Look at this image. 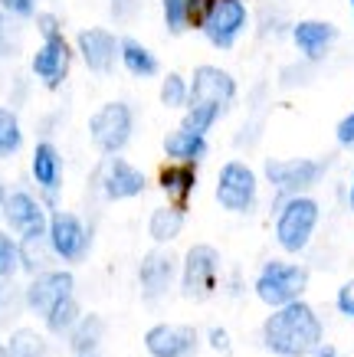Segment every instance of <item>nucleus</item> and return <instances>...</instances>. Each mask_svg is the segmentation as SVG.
I'll return each mask as SVG.
<instances>
[{
	"label": "nucleus",
	"instance_id": "nucleus-7",
	"mask_svg": "<svg viewBox=\"0 0 354 357\" xmlns=\"http://www.w3.org/2000/svg\"><path fill=\"white\" fill-rule=\"evenodd\" d=\"M325 164L311 161V158H292V161H266V181L282 197H299L302 190H309L322 181Z\"/></svg>",
	"mask_w": 354,
	"mask_h": 357
},
{
	"label": "nucleus",
	"instance_id": "nucleus-35",
	"mask_svg": "<svg viewBox=\"0 0 354 357\" xmlns=\"http://www.w3.org/2000/svg\"><path fill=\"white\" fill-rule=\"evenodd\" d=\"M334 135H338V144H341V148H351V144H354V112H351V115H344V119L338 121Z\"/></svg>",
	"mask_w": 354,
	"mask_h": 357
},
{
	"label": "nucleus",
	"instance_id": "nucleus-11",
	"mask_svg": "<svg viewBox=\"0 0 354 357\" xmlns=\"http://www.w3.org/2000/svg\"><path fill=\"white\" fill-rule=\"evenodd\" d=\"M73 292H75L73 272L50 269V272H40V275L30 282V289H27V305H30V312L46 318L56 305L63 302V298H69Z\"/></svg>",
	"mask_w": 354,
	"mask_h": 357
},
{
	"label": "nucleus",
	"instance_id": "nucleus-45",
	"mask_svg": "<svg viewBox=\"0 0 354 357\" xmlns=\"http://www.w3.org/2000/svg\"><path fill=\"white\" fill-rule=\"evenodd\" d=\"M236 3H243V0H236Z\"/></svg>",
	"mask_w": 354,
	"mask_h": 357
},
{
	"label": "nucleus",
	"instance_id": "nucleus-23",
	"mask_svg": "<svg viewBox=\"0 0 354 357\" xmlns=\"http://www.w3.org/2000/svg\"><path fill=\"white\" fill-rule=\"evenodd\" d=\"M102 318L98 314H82L79 318V325L73 328V335H69V347H73L75 357H89L98 351V341H102Z\"/></svg>",
	"mask_w": 354,
	"mask_h": 357
},
{
	"label": "nucleus",
	"instance_id": "nucleus-16",
	"mask_svg": "<svg viewBox=\"0 0 354 357\" xmlns=\"http://www.w3.org/2000/svg\"><path fill=\"white\" fill-rule=\"evenodd\" d=\"M69 66H73V50L63 36L56 40H43L40 53L33 56V73L43 79L46 89H59L69 76Z\"/></svg>",
	"mask_w": 354,
	"mask_h": 357
},
{
	"label": "nucleus",
	"instance_id": "nucleus-41",
	"mask_svg": "<svg viewBox=\"0 0 354 357\" xmlns=\"http://www.w3.org/2000/svg\"><path fill=\"white\" fill-rule=\"evenodd\" d=\"M3 302H7V285H3V279H0V308H3Z\"/></svg>",
	"mask_w": 354,
	"mask_h": 357
},
{
	"label": "nucleus",
	"instance_id": "nucleus-42",
	"mask_svg": "<svg viewBox=\"0 0 354 357\" xmlns=\"http://www.w3.org/2000/svg\"><path fill=\"white\" fill-rule=\"evenodd\" d=\"M348 204H351V213H354V177H351V190H348Z\"/></svg>",
	"mask_w": 354,
	"mask_h": 357
},
{
	"label": "nucleus",
	"instance_id": "nucleus-33",
	"mask_svg": "<svg viewBox=\"0 0 354 357\" xmlns=\"http://www.w3.org/2000/svg\"><path fill=\"white\" fill-rule=\"evenodd\" d=\"M207 344L214 347L216 354H230V351H233V341H230V331H226V328H220V325L207 328Z\"/></svg>",
	"mask_w": 354,
	"mask_h": 357
},
{
	"label": "nucleus",
	"instance_id": "nucleus-46",
	"mask_svg": "<svg viewBox=\"0 0 354 357\" xmlns=\"http://www.w3.org/2000/svg\"><path fill=\"white\" fill-rule=\"evenodd\" d=\"M89 357H96V354H89Z\"/></svg>",
	"mask_w": 354,
	"mask_h": 357
},
{
	"label": "nucleus",
	"instance_id": "nucleus-13",
	"mask_svg": "<svg viewBox=\"0 0 354 357\" xmlns=\"http://www.w3.org/2000/svg\"><path fill=\"white\" fill-rule=\"evenodd\" d=\"M236 98V79L220 69V66H197V73L191 79V105L193 102H207L216 109L233 105Z\"/></svg>",
	"mask_w": 354,
	"mask_h": 357
},
{
	"label": "nucleus",
	"instance_id": "nucleus-34",
	"mask_svg": "<svg viewBox=\"0 0 354 357\" xmlns=\"http://www.w3.org/2000/svg\"><path fill=\"white\" fill-rule=\"evenodd\" d=\"M334 305H338V312H341L344 318H354V279L344 282L341 289H338V298H334Z\"/></svg>",
	"mask_w": 354,
	"mask_h": 357
},
{
	"label": "nucleus",
	"instance_id": "nucleus-25",
	"mask_svg": "<svg viewBox=\"0 0 354 357\" xmlns=\"http://www.w3.org/2000/svg\"><path fill=\"white\" fill-rule=\"evenodd\" d=\"M79 318H82L79 302H75V295H69V298H63L53 312L46 314L43 321H46V328H50L53 335H73V328L79 325Z\"/></svg>",
	"mask_w": 354,
	"mask_h": 357
},
{
	"label": "nucleus",
	"instance_id": "nucleus-44",
	"mask_svg": "<svg viewBox=\"0 0 354 357\" xmlns=\"http://www.w3.org/2000/svg\"><path fill=\"white\" fill-rule=\"evenodd\" d=\"M351 13H354V0H351Z\"/></svg>",
	"mask_w": 354,
	"mask_h": 357
},
{
	"label": "nucleus",
	"instance_id": "nucleus-8",
	"mask_svg": "<svg viewBox=\"0 0 354 357\" xmlns=\"http://www.w3.org/2000/svg\"><path fill=\"white\" fill-rule=\"evenodd\" d=\"M89 243H92V233L75 213L56 210L50 217V249H53V256H59L63 262H79L86 259Z\"/></svg>",
	"mask_w": 354,
	"mask_h": 357
},
{
	"label": "nucleus",
	"instance_id": "nucleus-31",
	"mask_svg": "<svg viewBox=\"0 0 354 357\" xmlns=\"http://www.w3.org/2000/svg\"><path fill=\"white\" fill-rule=\"evenodd\" d=\"M164 7V23L171 33H184L187 26V0H161Z\"/></svg>",
	"mask_w": 354,
	"mask_h": 357
},
{
	"label": "nucleus",
	"instance_id": "nucleus-2",
	"mask_svg": "<svg viewBox=\"0 0 354 357\" xmlns=\"http://www.w3.org/2000/svg\"><path fill=\"white\" fill-rule=\"evenodd\" d=\"M318 217H322V210L311 197H286L279 204V213H276V243L286 252H302L315 236Z\"/></svg>",
	"mask_w": 354,
	"mask_h": 357
},
{
	"label": "nucleus",
	"instance_id": "nucleus-15",
	"mask_svg": "<svg viewBox=\"0 0 354 357\" xmlns=\"http://www.w3.org/2000/svg\"><path fill=\"white\" fill-rule=\"evenodd\" d=\"M243 26H246V7L236 0H220L214 13L207 17L204 33L216 50H230L236 43V36L243 33Z\"/></svg>",
	"mask_w": 354,
	"mask_h": 357
},
{
	"label": "nucleus",
	"instance_id": "nucleus-10",
	"mask_svg": "<svg viewBox=\"0 0 354 357\" xmlns=\"http://www.w3.org/2000/svg\"><path fill=\"white\" fill-rule=\"evenodd\" d=\"M200 335L191 325H154L145 331V351L151 357H193Z\"/></svg>",
	"mask_w": 354,
	"mask_h": 357
},
{
	"label": "nucleus",
	"instance_id": "nucleus-40",
	"mask_svg": "<svg viewBox=\"0 0 354 357\" xmlns=\"http://www.w3.org/2000/svg\"><path fill=\"white\" fill-rule=\"evenodd\" d=\"M311 357H338V351H334L332 344H318L315 351H311Z\"/></svg>",
	"mask_w": 354,
	"mask_h": 357
},
{
	"label": "nucleus",
	"instance_id": "nucleus-37",
	"mask_svg": "<svg viewBox=\"0 0 354 357\" xmlns=\"http://www.w3.org/2000/svg\"><path fill=\"white\" fill-rule=\"evenodd\" d=\"M0 3L13 17H33V10H36V0H0Z\"/></svg>",
	"mask_w": 354,
	"mask_h": 357
},
{
	"label": "nucleus",
	"instance_id": "nucleus-27",
	"mask_svg": "<svg viewBox=\"0 0 354 357\" xmlns=\"http://www.w3.org/2000/svg\"><path fill=\"white\" fill-rule=\"evenodd\" d=\"M23 144V131L20 121L10 109H0V158H10V154L20 151Z\"/></svg>",
	"mask_w": 354,
	"mask_h": 357
},
{
	"label": "nucleus",
	"instance_id": "nucleus-38",
	"mask_svg": "<svg viewBox=\"0 0 354 357\" xmlns=\"http://www.w3.org/2000/svg\"><path fill=\"white\" fill-rule=\"evenodd\" d=\"M36 26L43 33V40H56V36H59V20H56L53 13H43V17L36 20Z\"/></svg>",
	"mask_w": 354,
	"mask_h": 357
},
{
	"label": "nucleus",
	"instance_id": "nucleus-26",
	"mask_svg": "<svg viewBox=\"0 0 354 357\" xmlns=\"http://www.w3.org/2000/svg\"><path fill=\"white\" fill-rule=\"evenodd\" d=\"M7 354L10 357H46V341H43V335L33 331V328H17L10 335Z\"/></svg>",
	"mask_w": 354,
	"mask_h": 357
},
{
	"label": "nucleus",
	"instance_id": "nucleus-5",
	"mask_svg": "<svg viewBox=\"0 0 354 357\" xmlns=\"http://www.w3.org/2000/svg\"><path fill=\"white\" fill-rule=\"evenodd\" d=\"M131 128H135V115L125 102H108L89 119V135H92V144L105 154H118L131 138Z\"/></svg>",
	"mask_w": 354,
	"mask_h": 357
},
{
	"label": "nucleus",
	"instance_id": "nucleus-28",
	"mask_svg": "<svg viewBox=\"0 0 354 357\" xmlns=\"http://www.w3.org/2000/svg\"><path fill=\"white\" fill-rule=\"evenodd\" d=\"M161 102L168 109H184L191 105V82L181 73H168L161 82Z\"/></svg>",
	"mask_w": 354,
	"mask_h": 357
},
{
	"label": "nucleus",
	"instance_id": "nucleus-39",
	"mask_svg": "<svg viewBox=\"0 0 354 357\" xmlns=\"http://www.w3.org/2000/svg\"><path fill=\"white\" fill-rule=\"evenodd\" d=\"M10 50H13V33H10V26H7V20L0 17V59L10 56Z\"/></svg>",
	"mask_w": 354,
	"mask_h": 357
},
{
	"label": "nucleus",
	"instance_id": "nucleus-3",
	"mask_svg": "<svg viewBox=\"0 0 354 357\" xmlns=\"http://www.w3.org/2000/svg\"><path fill=\"white\" fill-rule=\"evenodd\" d=\"M256 298L263 305L282 308V305L302 302V292L309 289V269L295 266V262H282L272 259L263 266V272L256 275Z\"/></svg>",
	"mask_w": 354,
	"mask_h": 357
},
{
	"label": "nucleus",
	"instance_id": "nucleus-30",
	"mask_svg": "<svg viewBox=\"0 0 354 357\" xmlns=\"http://www.w3.org/2000/svg\"><path fill=\"white\" fill-rule=\"evenodd\" d=\"M17 269H20V243L0 229V279L13 275Z\"/></svg>",
	"mask_w": 354,
	"mask_h": 357
},
{
	"label": "nucleus",
	"instance_id": "nucleus-20",
	"mask_svg": "<svg viewBox=\"0 0 354 357\" xmlns=\"http://www.w3.org/2000/svg\"><path fill=\"white\" fill-rule=\"evenodd\" d=\"M158 187L164 190V197L171 200V206H187L193 187H197V164H164L158 171Z\"/></svg>",
	"mask_w": 354,
	"mask_h": 357
},
{
	"label": "nucleus",
	"instance_id": "nucleus-21",
	"mask_svg": "<svg viewBox=\"0 0 354 357\" xmlns=\"http://www.w3.org/2000/svg\"><path fill=\"white\" fill-rule=\"evenodd\" d=\"M164 154L174 164H197L207 154V135H197V131H187V128L171 131L164 138Z\"/></svg>",
	"mask_w": 354,
	"mask_h": 357
},
{
	"label": "nucleus",
	"instance_id": "nucleus-4",
	"mask_svg": "<svg viewBox=\"0 0 354 357\" xmlns=\"http://www.w3.org/2000/svg\"><path fill=\"white\" fill-rule=\"evenodd\" d=\"M216 275H220V252L214 246L197 243V246L187 249L184 266H181V292L191 302H204V298L214 295Z\"/></svg>",
	"mask_w": 354,
	"mask_h": 357
},
{
	"label": "nucleus",
	"instance_id": "nucleus-9",
	"mask_svg": "<svg viewBox=\"0 0 354 357\" xmlns=\"http://www.w3.org/2000/svg\"><path fill=\"white\" fill-rule=\"evenodd\" d=\"M3 220H7V227L20 236V243H30V239H43L46 236V213L43 206L36 204L27 190H10L7 200H3Z\"/></svg>",
	"mask_w": 354,
	"mask_h": 357
},
{
	"label": "nucleus",
	"instance_id": "nucleus-14",
	"mask_svg": "<svg viewBox=\"0 0 354 357\" xmlns=\"http://www.w3.org/2000/svg\"><path fill=\"white\" fill-rule=\"evenodd\" d=\"M174 275H177V262H174L171 252L164 249H151L148 256L141 259L138 266V282H141V292L148 302H158L164 295L171 292Z\"/></svg>",
	"mask_w": 354,
	"mask_h": 357
},
{
	"label": "nucleus",
	"instance_id": "nucleus-1",
	"mask_svg": "<svg viewBox=\"0 0 354 357\" xmlns=\"http://www.w3.org/2000/svg\"><path fill=\"white\" fill-rule=\"evenodd\" d=\"M322 318L309 302H292L263 321V344L276 357H311L322 344Z\"/></svg>",
	"mask_w": 354,
	"mask_h": 357
},
{
	"label": "nucleus",
	"instance_id": "nucleus-29",
	"mask_svg": "<svg viewBox=\"0 0 354 357\" xmlns=\"http://www.w3.org/2000/svg\"><path fill=\"white\" fill-rule=\"evenodd\" d=\"M220 112L216 105H207V102H193L191 109H187V115H184V125L181 128L187 131H197V135H207V131L214 128V121L220 119Z\"/></svg>",
	"mask_w": 354,
	"mask_h": 357
},
{
	"label": "nucleus",
	"instance_id": "nucleus-6",
	"mask_svg": "<svg viewBox=\"0 0 354 357\" xmlns=\"http://www.w3.org/2000/svg\"><path fill=\"white\" fill-rule=\"evenodd\" d=\"M216 204L230 213H249L256 206V174L243 161H226L216 177Z\"/></svg>",
	"mask_w": 354,
	"mask_h": 357
},
{
	"label": "nucleus",
	"instance_id": "nucleus-24",
	"mask_svg": "<svg viewBox=\"0 0 354 357\" xmlns=\"http://www.w3.org/2000/svg\"><path fill=\"white\" fill-rule=\"evenodd\" d=\"M118 56L125 59V69H128L131 76H154L158 73V59L151 56V50H145V46L138 43V40H131V36H125L121 43H118Z\"/></svg>",
	"mask_w": 354,
	"mask_h": 357
},
{
	"label": "nucleus",
	"instance_id": "nucleus-18",
	"mask_svg": "<svg viewBox=\"0 0 354 357\" xmlns=\"http://www.w3.org/2000/svg\"><path fill=\"white\" fill-rule=\"evenodd\" d=\"M33 181L40 184V190L50 200H56L59 184H63V158H59L53 141H40L36 144V151H33Z\"/></svg>",
	"mask_w": 354,
	"mask_h": 357
},
{
	"label": "nucleus",
	"instance_id": "nucleus-43",
	"mask_svg": "<svg viewBox=\"0 0 354 357\" xmlns=\"http://www.w3.org/2000/svg\"><path fill=\"white\" fill-rule=\"evenodd\" d=\"M0 357H10V354H7V347H3V344H0Z\"/></svg>",
	"mask_w": 354,
	"mask_h": 357
},
{
	"label": "nucleus",
	"instance_id": "nucleus-17",
	"mask_svg": "<svg viewBox=\"0 0 354 357\" xmlns=\"http://www.w3.org/2000/svg\"><path fill=\"white\" fill-rule=\"evenodd\" d=\"M79 53L92 73H108L118 59V40L108 30H82L79 33Z\"/></svg>",
	"mask_w": 354,
	"mask_h": 357
},
{
	"label": "nucleus",
	"instance_id": "nucleus-19",
	"mask_svg": "<svg viewBox=\"0 0 354 357\" xmlns=\"http://www.w3.org/2000/svg\"><path fill=\"white\" fill-rule=\"evenodd\" d=\"M292 40H295V46L302 50L305 59H322L338 40V30L325 20H302L292 26Z\"/></svg>",
	"mask_w": 354,
	"mask_h": 357
},
{
	"label": "nucleus",
	"instance_id": "nucleus-32",
	"mask_svg": "<svg viewBox=\"0 0 354 357\" xmlns=\"http://www.w3.org/2000/svg\"><path fill=\"white\" fill-rule=\"evenodd\" d=\"M220 0H187V26H204Z\"/></svg>",
	"mask_w": 354,
	"mask_h": 357
},
{
	"label": "nucleus",
	"instance_id": "nucleus-12",
	"mask_svg": "<svg viewBox=\"0 0 354 357\" xmlns=\"http://www.w3.org/2000/svg\"><path fill=\"white\" fill-rule=\"evenodd\" d=\"M98 187L108 200H135V197L145 194L148 187V177L135 167V164L121 161V158H112V161L102 164L98 171Z\"/></svg>",
	"mask_w": 354,
	"mask_h": 357
},
{
	"label": "nucleus",
	"instance_id": "nucleus-36",
	"mask_svg": "<svg viewBox=\"0 0 354 357\" xmlns=\"http://www.w3.org/2000/svg\"><path fill=\"white\" fill-rule=\"evenodd\" d=\"M138 3L141 0H112V17L115 20H131L138 13Z\"/></svg>",
	"mask_w": 354,
	"mask_h": 357
},
{
	"label": "nucleus",
	"instance_id": "nucleus-22",
	"mask_svg": "<svg viewBox=\"0 0 354 357\" xmlns=\"http://www.w3.org/2000/svg\"><path fill=\"white\" fill-rule=\"evenodd\" d=\"M184 229V210L181 206H158L148 217V236L154 243H171Z\"/></svg>",
	"mask_w": 354,
	"mask_h": 357
}]
</instances>
